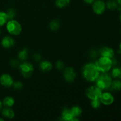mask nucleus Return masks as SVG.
<instances>
[{"instance_id": "f257e3e1", "label": "nucleus", "mask_w": 121, "mask_h": 121, "mask_svg": "<svg viewBox=\"0 0 121 121\" xmlns=\"http://www.w3.org/2000/svg\"><path fill=\"white\" fill-rule=\"evenodd\" d=\"M82 74L84 78L89 82H94L96 80L99 74V71L96 66L95 64L87 63L83 66Z\"/></svg>"}, {"instance_id": "f03ea898", "label": "nucleus", "mask_w": 121, "mask_h": 121, "mask_svg": "<svg viewBox=\"0 0 121 121\" xmlns=\"http://www.w3.org/2000/svg\"><path fill=\"white\" fill-rule=\"evenodd\" d=\"M95 81L96 83V86L102 90L109 88L112 82L111 76L106 73H103L99 74Z\"/></svg>"}, {"instance_id": "7ed1b4c3", "label": "nucleus", "mask_w": 121, "mask_h": 121, "mask_svg": "<svg viewBox=\"0 0 121 121\" xmlns=\"http://www.w3.org/2000/svg\"><path fill=\"white\" fill-rule=\"evenodd\" d=\"M112 65H113V61L111 59L103 56L99 58L95 63L98 70L102 73H106L110 70Z\"/></svg>"}, {"instance_id": "20e7f679", "label": "nucleus", "mask_w": 121, "mask_h": 121, "mask_svg": "<svg viewBox=\"0 0 121 121\" xmlns=\"http://www.w3.org/2000/svg\"><path fill=\"white\" fill-rule=\"evenodd\" d=\"M6 28L9 34L14 35H19L22 30L21 24L17 21L14 20H9L7 22Z\"/></svg>"}, {"instance_id": "39448f33", "label": "nucleus", "mask_w": 121, "mask_h": 121, "mask_svg": "<svg viewBox=\"0 0 121 121\" xmlns=\"http://www.w3.org/2000/svg\"><path fill=\"white\" fill-rule=\"evenodd\" d=\"M102 93V89L97 86H90L86 91V96L92 100L100 99Z\"/></svg>"}, {"instance_id": "423d86ee", "label": "nucleus", "mask_w": 121, "mask_h": 121, "mask_svg": "<svg viewBox=\"0 0 121 121\" xmlns=\"http://www.w3.org/2000/svg\"><path fill=\"white\" fill-rule=\"evenodd\" d=\"M20 70L22 75L24 78H29L33 74L34 67L31 63L28 62H24L19 66Z\"/></svg>"}, {"instance_id": "0eeeda50", "label": "nucleus", "mask_w": 121, "mask_h": 121, "mask_svg": "<svg viewBox=\"0 0 121 121\" xmlns=\"http://www.w3.org/2000/svg\"><path fill=\"white\" fill-rule=\"evenodd\" d=\"M106 4L102 0H96L95 1L92 5V9L93 12L98 15H101L106 10Z\"/></svg>"}, {"instance_id": "6e6552de", "label": "nucleus", "mask_w": 121, "mask_h": 121, "mask_svg": "<svg viewBox=\"0 0 121 121\" xmlns=\"http://www.w3.org/2000/svg\"><path fill=\"white\" fill-rule=\"evenodd\" d=\"M64 78L68 82H72L74 81L76 76V73L73 68L71 67H67L64 70Z\"/></svg>"}, {"instance_id": "1a4fd4ad", "label": "nucleus", "mask_w": 121, "mask_h": 121, "mask_svg": "<svg viewBox=\"0 0 121 121\" xmlns=\"http://www.w3.org/2000/svg\"><path fill=\"white\" fill-rule=\"evenodd\" d=\"M0 83L5 87H10L13 86V79L11 76L8 74H3L0 77Z\"/></svg>"}, {"instance_id": "9d476101", "label": "nucleus", "mask_w": 121, "mask_h": 121, "mask_svg": "<svg viewBox=\"0 0 121 121\" xmlns=\"http://www.w3.org/2000/svg\"><path fill=\"white\" fill-rule=\"evenodd\" d=\"M100 100L101 103L105 105H110L112 104L114 102V97L109 92L102 93L100 98Z\"/></svg>"}, {"instance_id": "9b49d317", "label": "nucleus", "mask_w": 121, "mask_h": 121, "mask_svg": "<svg viewBox=\"0 0 121 121\" xmlns=\"http://www.w3.org/2000/svg\"><path fill=\"white\" fill-rule=\"evenodd\" d=\"M1 44L4 48H11L15 45V40L11 37L5 36L2 39Z\"/></svg>"}, {"instance_id": "f8f14e48", "label": "nucleus", "mask_w": 121, "mask_h": 121, "mask_svg": "<svg viewBox=\"0 0 121 121\" xmlns=\"http://www.w3.org/2000/svg\"><path fill=\"white\" fill-rule=\"evenodd\" d=\"M61 119L64 121H78L79 119H76L73 117L72 112H71L70 109L65 108L62 112V116H61Z\"/></svg>"}, {"instance_id": "ddd939ff", "label": "nucleus", "mask_w": 121, "mask_h": 121, "mask_svg": "<svg viewBox=\"0 0 121 121\" xmlns=\"http://www.w3.org/2000/svg\"><path fill=\"white\" fill-rule=\"evenodd\" d=\"M100 54L101 56L106 57L112 59L115 55L114 50L112 48L108 47H104L100 49Z\"/></svg>"}, {"instance_id": "4468645a", "label": "nucleus", "mask_w": 121, "mask_h": 121, "mask_svg": "<svg viewBox=\"0 0 121 121\" xmlns=\"http://www.w3.org/2000/svg\"><path fill=\"white\" fill-rule=\"evenodd\" d=\"M2 115L8 119H13L15 117V113L14 111L8 107L5 108L2 110Z\"/></svg>"}, {"instance_id": "2eb2a0df", "label": "nucleus", "mask_w": 121, "mask_h": 121, "mask_svg": "<svg viewBox=\"0 0 121 121\" xmlns=\"http://www.w3.org/2000/svg\"><path fill=\"white\" fill-rule=\"evenodd\" d=\"M40 69L43 72H48L52 69V65L50 61L47 60H43L40 63Z\"/></svg>"}, {"instance_id": "dca6fc26", "label": "nucleus", "mask_w": 121, "mask_h": 121, "mask_svg": "<svg viewBox=\"0 0 121 121\" xmlns=\"http://www.w3.org/2000/svg\"><path fill=\"white\" fill-rule=\"evenodd\" d=\"M14 103H15V100L14 98L11 96L5 97L2 101V104L4 106L8 108L12 107L14 105Z\"/></svg>"}, {"instance_id": "f3484780", "label": "nucleus", "mask_w": 121, "mask_h": 121, "mask_svg": "<svg viewBox=\"0 0 121 121\" xmlns=\"http://www.w3.org/2000/svg\"><path fill=\"white\" fill-rule=\"evenodd\" d=\"M106 6L110 10H115L118 7V3L117 0H109L106 3Z\"/></svg>"}, {"instance_id": "a211bd4d", "label": "nucleus", "mask_w": 121, "mask_h": 121, "mask_svg": "<svg viewBox=\"0 0 121 121\" xmlns=\"http://www.w3.org/2000/svg\"><path fill=\"white\" fill-rule=\"evenodd\" d=\"M60 26V21H59V20H53V21H51L50 22L49 24V27L50 28L51 30L52 31H56L59 28Z\"/></svg>"}, {"instance_id": "6ab92c4d", "label": "nucleus", "mask_w": 121, "mask_h": 121, "mask_svg": "<svg viewBox=\"0 0 121 121\" xmlns=\"http://www.w3.org/2000/svg\"><path fill=\"white\" fill-rule=\"evenodd\" d=\"M112 90L115 91H119L121 90V81L119 80H115L112 81L111 87Z\"/></svg>"}, {"instance_id": "aec40b11", "label": "nucleus", "mask_w": 121, "mask_h": 121, "mask_svg": "<svg viewBox=\"0 0 121 121\" xmlns=\"http://www.w3.org/2000/svg\"><path fill=\"white\" fill-rule=\"evenodd\" d=\"M70 110L74 118H77V117H79L82 114V112L81 108L78 106H73L70 109Z\"/></svg>"}, {"instance_id": "412c9836", "label": "nucleus", "mask_w": 121, "mask_h": 121, "mask_svg": "<svg viewBox=\"0 0 121 121\" xmlns=\"http://www.w3.org/2000/svg\"><path fill=\"white\" fill-rule=\"evenodd\" d=\"M18 58L21 60H26L28 57V51L27 48H24L18 53Z\"/></svg>"}, {"instance_id": "4be33fe9", "label": "nucleus", "mask_w": 121, "mask_h": 121, "mask_svg": "<svg viewBox=\"0 0 121 121\" xmlns=\"http://www.w3.org/2000/svg\"><path fill=\"white\" fill-rule=\"evenodd\" d=\"M5 13L6 14H7L8 21H9V20H14V18L15 17V15H16L15 10L13 8H10L8 9H7V12H6Z\"/></svg>"}, {"instance_id": "5701e85b", "label": "nucleus", "mask_w": 121, "mask_h": 121, "mask_svg": "<svg viewBox=\"0 0 121 121\" xmlns=\"http://www.w3.org/2000/svg\"><path fill=\"white\" fill-rule=\"evenodd\" d=\"M70 0H56L55 4L59 8H63L68 5L70 3Z\"/></svg>"}, {"instance_id": "b1692460", "label": "nucleus", "mask_w": 121, "mask_h": 121, "mask_svg": "<svg viewBox=\"0 0 121 121\" xmlns=\"http://www.w3.org/2000/svg\"><path fill=\"white\" fill-rule=\"evenodd\" d=\"M112 75L114 78L121 79V67H115L112 71Z\"/></svg>"}, {"instance_id": "393cba45", "label": "nucleus", "mask_w": 121, "mask_h": 121, "mask_svg": "<svg viewBox=\"0 0 121 121\" xmlns=\"http://www.w3.org/2000/svg\"><path fill=\"white\" fill-rule=\"evenodd\" d=\"M8 21L7 14L4 12L0 11V27L4 26Z\"/></svg>"}, {"instance_id": "a878e982", "label": "nucleus", "mask_w": 121, "mask_h": 121, "mask_svg": "<svg viewBox=\"0 0 121 121\" xmlns=\"http://www.w3.org/2000/svg\"><path fill=\"white\" fill-rule=\"evenodd\" d=\"M101 102L100 99H96V100H92L91 102V106L94 109H98L100 106Z\"/></svg>"}, {"instance_id": "bb28decb", "label": "nucleus", "mask_w": 121, "mask_h": 121, "mask_svg": "<svg viewBox=\"0 0 121 121\" xmlns=\"http://www.w3.org/2000/svg\"><path fill=\"white\" fill-rule=\"evenodd\" d=\"M13 86L15 90H20L23 87V85L20 81H17L15 82H14Z\"/></svg>"}, {"instance_id": "cd10ccee", "label": "nucleus", "mask_w": 121, "mask_h": 121, "mask_svg": "<svg viewBox=\"0 0 121 121\" xmlns=\"http://www.w3.org/2000/svg\"><path fill=\"white\" fill-rule=\"evenodd\" d=\"M56 67L59 70H62L64 69V63L61 61V60H57L56 63Z\"/></svg>"}, {"instance_id": "c85d7f7f", "label": "nucleus", "mask_w": 121, "mask_h": 121, "mask_svg": "<svg viewBox=\"0 0 121 121\" xmlns=\"http://www.w3.org/2000/svg\"><path fill=\"white\" fill-rule=\"evenodd\" d=\"M10 64L12 66H13V67H17V66H20L19 61L15 59H12L10 61Z\"/></svg>"}, {"instance_id": "c756f323", "label": "nucleus", "mask_w": 121, "mask_h": 121, "mask_svg": "<svg viewBox=\"0 0 121 121\" xmlns=\"http://www.w3.org/2000/svg\"><path fill=\"white\" fill-rule=\"evenodd\" d=\"M33 57H34V60H36V61H39V60L41 59V56H40V54H39V53L34 54V56H33Z\"/></svg>"}, {"instance_id": "7c9ffc66", "label": "nucleus", "mask_w": 121, "mask_h": 121, "mask_svg": "<svg viewBox=\"0 0 121 121\" xmlns=\"http://www.w3.org/2000/svg\"><path fill=\"white\" fill-rule=\"evenodd\" d=\"M90 56H91V57L92 58H95L97 56V52H96L95 50H92V52L90 53Z\"/></svg>"}, {"instance_id": "2f4dec72", "label": "nucleus", "mask_w": 121, "mask_h": 121, "mask_svg": "<svg viewBox=\"0 0 121 121\" xmlns=\"http://www.w3.org/2000/svg\"><path fill=\"white\" fill-rule=\"evenodd\" d=\"M83 1L85 3L87 4H92L95 2V0H83Z\"/></svg>"}, {"instance_id": "473e14b6", "label": "nucleus", "mask_w": 121, "mask_h": 121, "mask_svg": "<svg viewBox=\"0 0 121 121\" xmlns=\"http://www.w3.org/2000/svg\"><path fill=\"white\" fill-rule=\"evenodd\" d=\"M2 105H3V104H2V102L1 101V100H0V110H1V109H2Z\"/></svg>"}, {"instance_id": "72a5a7b5", "label": "nucleus", "mask_w": 121, "mask_h": 121, "mask_svg": "<svg viewBox=\"0 0 121 121\" xmlns=\"http://www.w3.org/2000/svg\"><path fill=\"white\" fill-rule=\"evenodd\" d=\"M117 2L118 3V4L121 5V0H117Z\"/></svg>"}, {"instance_id": "f704fd0d", "label": "nucleus", "mask_w": 121, "mask_h": 121, "mask_svg": "<svg viewBox=\"0 0 121 121\" xmlns=\"http://www.w3.org/2000/svg\"><path fill=\"white\" fill-rule=\"evenodd\" d=\"M119 48H120V50L121 51V42L120 44H119Z\"/></svg>"}, {"instance_id": "c9c22d12", "label": "nucleus", "mask_w": 121, "mask_h": 121, "mask_svg": "<svg viewBox=\"0 0 121 121\" xmlns=\"http://www.w3.org/2000/svg\"><path fill=\"white\" fill-rule=\"evenodd\" d=\"M4 119H2V118H0V121H3Z\"/></svg>"}, {"instance_id": "e433bc0d", "label": "nucleus", "mask_w": 121, "mask_h": 121, "mask_svg": "<svg viewBox=\"0 0 121 121\" xmlns=\"http://www.w3.org/2000/svg\"><path fill=\"white\" fill-rule=\"evenodd\" d=\"M119 19H120V21H121V15H120V17H119Z\"/></svg>"}, {"instance_id": "4c0bfd02", "label": "nucleus", "mask_w": 121, "mask_h": 121, "mask_svg": "<svg viewBox=\"0 0 121 121\" xmlns=\"http://www.w3.org/2000/svg\"><path fill=\"white\" fill-rule=\"evenodd\" d=\"M0 34H1V29H0Z\"/></svg>"}]
</instances>
